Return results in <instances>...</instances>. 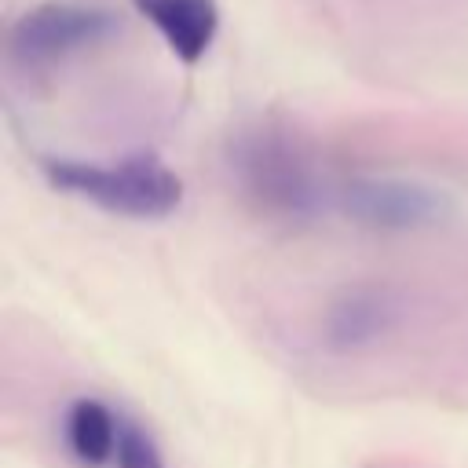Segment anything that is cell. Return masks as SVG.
I'll return each mask as SVG.
<instances>
[{
  "label": "cell",
  "instance_id": "6da1fadb",
  "mask_svg": "<svg viewBox=\"0 0 468 468\" xmlns=\"http://www.w3.org/2000/svg\"><path fill=\"white\" fill-rule=\"evenodd\" d=\"M230 172L241 194L267 216L311 219L325 205V186L311 157L285 128H241L230 139Z\"/></svg>",
  "mask_w": 468,
  "mask_h": 468
},
{
  "label": "cell",
  "instance_id": "7a4b0ae2",
  "mask_svg": "<svg viewBox=\"0 0 468 468\" xmlns=\"http://www.w3.org/2000/svg\"><path fill=\"white\" fill-rule=\"evenodd\" d=\"M51 186L77 194L113 216L132 219H161L179 208L183 179L161 165L154 154H132L113 165H91L73 157H48L40 161Z\"/></svg>",
  "mask_w": 468,
  "mask_h": 468
},
{
  "label": "cell",
  "instance_id": "3957f363",
  "mask_svg": "<svg viewBox=\"0 0 468 468\" xmlns=\"http://www.w3.org/2000/svg\"><path fill=\"white\" fill-rule=\"evenodd\" d=\"M333 197L351 223L369 230H424L453 216V197L446 190L399 176H351Z\"/></svg>",
  "mask_w": 468,
  "mask_h": 468
},
{
  "label": "cell",
  "instance_id": "277c9868",
  "mask_svg": "<svg viewBox=\"0 0 468 468\" xmlns=\"http://www.w3.org/2000/svg\"><path fill=\"white\" fill-rule=\"evenodd\" d=\"M117 29H121V18L106 7L48 0L15 18V26L7 29V55L26 69H40V66L62 62L80 48L106 40Z\"/></svg>",
  "mask_w": 468,
  "mask_h": 468
},
{
  "label": "cell",
  "instance_id": "5b68a950",
  "mask_svg": "<svg viewBox=\"0 0 468 468\" xmlns=\"http://www.w3.org/2000/svg\"><path fill=\"white\" fill-rule=\"evenodd\" d=\"M399 314V303L388 289L380 285H351L340 296L329 300L325 318H322V336L329 347L336 351H351V347H366L377 336H384L391 329Z\"/></svg>",
  "mask_w": 468,
  "mask_h": 468
},
{
  "label": "cell",
  "instance_id": "8992f818",
  "mask_svg": "<svg viewBox=\"0 0 468 468\" xmlns=\"http://www.w3.org/2000/svg\"><path fill=\"white\" fill-rule=\"evenodd\" d=\"M132 7L154 22V29L165 37L168 51L194 66L205 58L219 33V4L216 0H132Z\"/></svg>",
  "mask_w": 468,
  "mask_h": 468
},
{
  "label": "cell",
  "instance_id": "52a82bcc",
  "mask_svg": "<svg viewBox=\"0 0 468 468\" xmlns=\"http://www.w3.org/2000/svg\"><path fill=\"white\" fill-rule=\"evenodd\" d=\"M117 428H121V417H113V410L102 406L99 399H77L66 410V446L88 468H99L113 457Z\"/></svg>",
  "mask_w": 468,
  "mask_h": 468
},
{
  "label": "cell",
  "instance_id": "ba28073f",
  "mask_svg": "<svg viewBox=\"0 0 468 468\" xmlns=\"http://www.w3.org/2000/svg\"><path fill=\"white\" fill-rule=\"evenodd\" d=\"M113 461H117V468H165V457H161L157 442L150 439V431H143L135 420H124V417L117 428Z\"/></svg>",
  "mask_w": 468,
  "mask_h": 468
}]
</instances>
